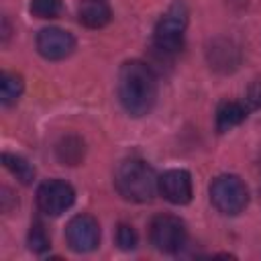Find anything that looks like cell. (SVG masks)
Listing matches in <instances>:
<instances>
[{"mask_svg":"<svg viewBox=\"0 0 261 261\" xmlns=\"http://www.w3.org/2000/svg\"><path fill=\"white\" fill-rule=\"evenodd\" d=\"M118 100L133 116L147 114L157 98V77L143 61H126L118 71Z\"/></svg>","mask_w":261,"mask_h":261,"instance_id":"1","label":"cell"},{"mask_svg":"<svg viewBox=\"0 0 261 261\" xmlns=\"http://www.w3.org/2000/svg\"><path fill=\"white\" fill-rule=\"evenodd\" d=\"M157 181L153 167L141 159L122 161L114 175L118 194L130 202H149L157 192Z\"/></svg>","mask_w":261,"mask_h":261,"instance_id":"2","label":"cell"},{"mask_svg":"<svg viewBox=\"0 0 261 261\" xmlns=\"http://www.w3.org/2000/svg\"><path fill=\"white\" fill-rule=\"evenodd\" d=\"M210 200L218 212L232 216L245 210L249 202V190L237 175H218L210 184Z\"/></svg>","mask_w":261,"mask_h":261,"instance_id":"3","label":"cell"},{"mask_svg":"<svg viewBox=\"0 0 261 261\" xmlns=\"http://www.w3.org/2000/svg\"><path fill=\"white\" fill-rule=\"evenodd\" d=\"M188 27V10L181 2H175L155 24V45L163 53H175L184 43V33Z\"/></svg>","mask_w":261,"mask_h":261,"instance_id":"4","label":"cell"},{"mask_svg":"<svg viewBox=\"0 0 261 261\" xmlns=\"http://www.w3.org/2000/svg\"><path fill=\"white\" fill-rule=\"evenodd\" d=\"M151 245L161 253H177L186 243V224L171 214H159L149 224Z\"/></svg>","mask_w":261,"mask_h":261,"instance_id":"5","label":"cell"},{"mask_svg":"<svg viewBox=\"0 0 261 261\" xmlns=\"http://www.w3.org/2000/svg\"><path fill=\"white\" fill-rule=\"evenodd\" d=\"M75 200V192L67 181L61 179H49L39 186L37 190V204L39 210L49 216H59L65 210L71 208Z\"/></svg>","mask_w":261,"mask_h":261,"instance_id":"6","label":"cell"},{"mask_svg":"<svg viewBox=\"0 0 261 261\" xmlns=\"http://www.w3.org/2000/svg\"><path fill=\"white\" fill-rule=\"evenodd\" d=\"M65 239L71 251L75 253H90L100 243V226L98 220L90 214L73 216L65 226Z\"/></svg>","mask_w":261,"mask_h":261,"instance_id":"7","label":"cell"},{"mask_svg":"<svg viewBox=\"0 0 261 261\" xmlns=\"http://www.w3.org/2000/svg\"><path fill=\"white\" fill-rule=\"evenodd\" d=\"M157 190L167 202L177 204V206L188 204L194 194L192 177L186 169H169V171L161 173L159 181H157Z\"/></svg>","mask_w":261,"mask_h":261,"instance_id":"8","label":"cell"},{"mask_svg":"<svg viewBox=\"0 0 261 261\" xmlns=\"http://www.w3.org/2000/svg\"><path fill=\"white\" fill-rule=\"evenodd\" d=\"M75 47V41L71 33L57 29V27H47L37 35V49L45 59L57 61L67 57Z\"/></svg>","mask_w":261,"mask_h":261,"instance_id":"9","label":"cell"},{"mask_svg":"<svg viewBox=\"0 0 261 261\" xmlns=\"http://www.w3.org/2000/svg\"><path fill=\"white\" fill-rule=\"evenodd\" d=\"M110 6L106 0H82L77 8V18L88 29H102L110 22Z\"/></svg>","mask_w":261,"mask_h":261,"instance_id":"10","label":"cell"},{"mask_svg":"<svg viewBox=\"0 0 261 261\" xmlns=\"http://www.w3.org/2000/svg\"><path fill=\"white\" fill-rule=\"evenodd\" d=\"M245 116H247V110H245L243 104H239V102H222L218 106V110H216V128L220 133L230 130L237 124H241L245 120Z\"/></svg>","mask_w":261,"mask_h":261,"instance_id":"11","label":"cell"},{"mask_svg":"<svg viewBox=\"0 0 261 261\" xmlns=\"http://www.w3.org/2000/svg\"><path fill=\"white\" fill-rule=\"evenodd\" d=\"M22 88H24V84H22V77L18 73L2 71V75H0V100H2V104L8 106V104L16 102L22 94Z\"/></svg>","mask_w":261,"mask_h":261,"instance_id":"12","label":"cell"},{"mask_svg":"<svg viewBox=\"0 0 261 261\" xmlns=\"http://www.w3.org/2000/svg\"><path fill=\"white\" fill-rule=\"evenodd\" d=\"M57 157L67 165H77L84 157V143L73 135L63 137L57 145Z\"/></svg>","mask_w":261,"mask_h":261,"instance_id":"13","label":"cell"},{"mask_svg":"<svg viewBox=\"0 0 261 261\" xmlns=\"http://www.w3.org/2000/svg\"><path fill=\"white\" fill-rule=\"evenodd\" d=\"M2 163H4V167L10 169L22 184H31V181L35 179V169H33V165H31L27 159H22V157H18V155H12V153H4V155H2Z\"/></svg>","mask_w":261,"mask_h":261,"instance_id":"14","label":"cell"},{"mask_svg":"<svg viewBox=\"0 0 261 261\" xmlns=\"http://www.w3.org/2000/svg\"><path fill=\"white\" fill-rule=\"evenodd\" d=\"M31 12L37 18H55L61 10L59 0H31Z\"/></svg>","mask_w":261,"mask_h":261,"instance_id":"15","label":"cell"},{"mask_svg":"<svg viewBox=\"0 0 261 261\" xmlns=\"http://www.w3.org/2000/svg\"><path fill=\"white\" fill-rule=\"evenodd\" d=\"M29 247L33 249V251H37V253H43L47 247H49V237H47V232H45V226L37 220V222H33V226H31V232H29Z\"/></svg>","mask_w":261,"mask_h":261,"instance_id":"16","label":"cell"},{"mask_svg":"<svg viewBox=\"0 0 261 261\" xmlns=\"http://www.w3.org/2000/svg\"><path fill=\"white\" fill-rule=\"evenodd\" d=\"M116 245L122 249V251H130L137 247V232L133 230V226L128 224H120L116 228Z\"/></svg>","mask_w":261,"mask_h":261,"instance_id":"17","label":"cell"}]
</instances>
